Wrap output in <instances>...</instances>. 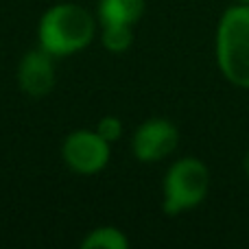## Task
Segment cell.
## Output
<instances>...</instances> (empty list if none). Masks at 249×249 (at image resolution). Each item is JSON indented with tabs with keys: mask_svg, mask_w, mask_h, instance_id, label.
Returning a JSON list of instances; mask_svg holds the SVG:
<instances>
[{
	"mask_svg": "<svg viewBox=\"0 0 249 249\" xmlns=\"http://www.w3.org/2000/svg\"><path fill=\"white\" fill-rule=\"evenodd\" d=\"M83 249H127L129 238L116 225H101L81 241Z\"/></svg>",
	"mask_w": 249,
	"mask_h": 249,
	"instance_id": "8",
	"label": "cell"
},
{
	"mask_svg": "<svg viewBox=\"0 0 249 249\" xmlns=\"http://www.w3.org/2000/svg\"><path fill=\"white\" fill-rule=\"evenodd\" d=\"M96 33V22L86 7L74 2L53 4L44 11L37 24L39 48L57 57H68L90 46Z\"/></svg>",
	"mask_w": 249,
	"mask_h": 249,
	"instance_id": "1",
	"label": "cell"
},
{
	"mask_svg": "<svg viewBox=\"0 0 249 249\" xmlns=\"http://www.w3.org/2000/svg\"><path fill=\"white\" fill-rule=\"evenodd\" d=\"M236 2H241V4H249V0H236Z\"/></svg>",
	"mask_w": 249,
	"mask_h": 249,
	"instance_id": "12",
	"label": "cell"
},
{
	"mask_svg": "<svg viewBox=\"0 0 249 249\" xmlns=\"http://www.w3.org/2000/svg\"><path fill=\"white\" fill-rule=\"evenodd\" d=\"M179 144V129L168 118H149L136 129L131 151L140 162L153 164L168 158Z\"/></svg>",
	"mask_w": 249,
	"mask_h": 249,
	"instance_id": "5",
	"label": "cell"
},
{
	"mask_svg": "<svg viewBox=\"0 0 249 249\" xmlns=\"http://www.w3.org/2000/svg\"><path fill=\"white\" fill-rule=\"evenodd\" d=\"M144 13V0H99L101 24L133 26Z\"/></svg>",
	"mask_w": 249,
	"mask_h": 249,
	"instance_id": "7",
	"label": "cell"
},
{
	"mask_svg": "<svg viewBox=\"0 0 249 249\" xmlns=\"http://www.w3.org/2000/svg\"><path fill=\"white\" fill-rule=\"evenodd\" d=\"M162 210L168 216H177L197 208L210 190V171L199 158H181L164 175Z\"/></svg>",
	"mask_w": 249,
	"mask_h": 249,
	"instance_id": "3",
	"label": "cell"
},
{
	"mask_svg": "<svg viewBox=\"0 0 249 249\" xmlns=\"http://www.w3.org/2000/svg\"><path fill=\"white\" fill-rule=\"evenodd\" d=\"M216 66L232 86L249 90V4L225 9L216 26Z\"/></svg>",
	"mask_w": 249,
	"mask_h": 249,
	"instance_id": "2",
	"label": "cell"
},
{
	"mask_svg": "<svg viewBox=\"0 0 249 249\" xmlns=\"http://www.w3.org/2000/svg\"><path fill=\"white\" fill-rule=\"evenodd\" d=\"M101 42L109 53H124L133 44V26L129 24H103Z\"/></svg>",
	"mask_w": 249,
	"mask_h": 249,
	"instance_id": "9",
	"label": "cell"
},
{
	"mask_svg": "<svg viewBox=\"0 0 249 249\" xmlns=\"http://www.w3.org/2000/svg\"><path fill=\"white\" fill-rule=\"evenodd\" d=\"M94 129L109 142V144H114V142L121 140V136H123V121L118 116H112V114H109V116L101 118Z\"/></svg>",
	"mask_w": 249,
	"mask_h": 249,
	"instance_id": "10",
	"label": "cell"
},
{
	"mask_svg": "<svg viewBox=\"0 0 249 249\" xmlns=\"http://www.w3.org/2000/svg\"><path fill=\"white\" fill-rule=\"evenodd\" d=\"M112 144L96 129H77L68 133L61 144V160L79 175L101 173L109 162Z\"/></svg>",
	"mask_w": 249,
	"mask_h": 249,
	"instance_id": "4",
	"label": "cell"
},
{
	"mask_svg": "<svg viewBox=\"0 0 249 249\" xmlns=\"http://www.w3.org/2000/svg\"><path fill=\"white\" fill-rule=\"evenodd\" d=\"M243 171H245V175H247V179H249V149H247L245 158H243Z\"/></svg>",
	"mask_w": 249,
	"mask_h": 249,
	"instance_id": "11",
	"label": "cell"
},
{
	"mask_svg": "<svg viewBox=\"0 0 249 249\" xmlns=\"http://www.w3.org/2000/svg\"><path fill=\"white\" fill-rule=\"evenodd\" d=\"M18 83L29 96H46L55 88V57L44 48L24 53L18 64Z\"/></svg>",
	"mask_w": 249,
	"mask_h": 249,
	"instance_id": "6",
	"label": "cell"
}]
</instances>
